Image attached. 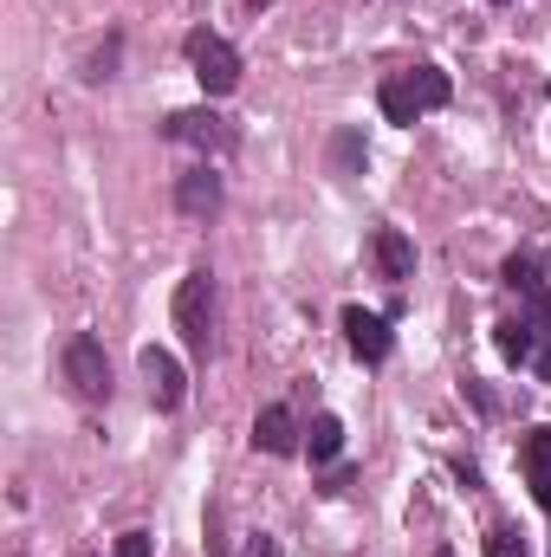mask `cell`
Returning <instances> with one entry per match:
<instances>
[{
  "instance_id": "1",
  "label": "cell",
  "mask_w": 551,
  "mask_h": 557,
  "mask_svg": "<svg viewBox=\"0 0 551 557\" xmlns=\"http://www.w3.org/2000/svg\"><path fill=\"white\" fill-rule=\"evenodd\" d=\"M377 104H383V117H390V124H415L421 111H441V104H448V72H434V65L396 72V78H383Z\"/></svg>"
},
{
  "instance_id": "2",
  "label": "cell",
  "mask_w": 551,
  "mask_h": 557,
  "mask_svg": "<svg viewBox=\"0 0 551 557\" xmlns=\"http://www.w3.org/2000/svg\"><path fill=\"white\" fill-rule=\"evenodd\" d=\"M175 331L195 357H208V344H215V273H188L175 285Z\"/></svg>"
},
{
  "instance_id": "3",
  "label": "cell",
  "mask_w": 551,
  "mask_h": 557,
  "mask_svg": "<svg viewBox=\"0 0 551 557\" xmlns=\"http://www.w3.org/2000/svg\"><path fill=\"white\" fill-rule=\"evenodd\" d=\"M188 65H195V78H201V91L208 98H228L234 85H241V52L221 39V33H188Z\"/></svg>"
},
{
  "instance_id": "4",
  "label": "cell",
  "mask_w": 551,
  "mask_h": 557,
  "mask_svg": "<svg viewBox=\"0 0 551 557\" xmlns=\"http://www.w3.org/2000/svg\"><path fill=\"white\" fill-rule=\"evenodd\" d=\"M65 383H72L85 403H111V357H105V344H98L91 331H78V337L65 344Z\"/></svg>"
},
{
  "instance_id": "5",
  "label": "cell",
  "mask_w": 551,
  "mask_h": 557,
  "mask_svg": "<svg viewBox=\"0 0 551 557\" xmlns=\"http://www.w3.org/2000/svg\"><path fill=\"white\" fill-rule=\"evenodd\" d=\"M162 137L188 143V149H215V156H234V149H241V131H234L228 117H215V111H175V117L162 124Z\"/></svg>"
},
{
  "instance_id": "6",
  "label": "cell",
  "mask_w": 551,
  "mask_h": 557,
  "mask_svg": "<svg viewBox=\"0 0 551 557\" xmlns=\"http://www.w3.org/2000/svg\"><path fill=\"white\" fill-rule=\"evenodd\" d=\"M344 344H351V357H364V363H383V357H390V324H383L377 311L351 305V311H344Z\"/></svg>"
},
{
  "instance_id": "7",
  "label": "cell",
  "mask_w": 551,
  "mask_h": 557,
  "mask_svg": "<svg viewBox=\"0 0 551 557\" xmlns=\"http://www.w3.org/2000/svg\"><path fill=\"white\" fill-rule=\"evenodd\" d=\"M143 383H149L156 409H182V396H188V376H182V363L169 350H143Z\"/></svg>"
},
{
  "instance_id": "8",
  "label": "cell",
  "mask_w": 551,
  "mask_h": 557,
  "mask_svg": "<svg viewBox=\"0 0 551 557\" xmlns=\"http://www.w3.org/2000/svg\"><path fill=\"white\" fill-rule=\"evenodd\" d=\"M175 208H182L188 221H208V214L221 208V175H215V169H188V175L175 182Z\"/></svg>"
},
{
  "instance_id": "9",
  "label": "cell",
  "mask_w": 551,
  "mask_h": 557,
  "mask_svg": "<svg viewBox=\"0 0 551 557\" xmlns=\"http://www.w3.org/2000/svg\"><path fill=\"white\" fill-rule=\"evenodd\" d=\"M254 447H260V454H292V447H298V428H292V409H260V416H254Z\"/></svg>"
},
{
  "instance_id": "10",
  "label": "cell",
  "mask_w": 551,
  "mask_h": 557,
  "mask_svg": "<svg viewBox=\"0 0 551 557\" xmlns=\"http://www.w3.org/2000/svg\"><path fill=\"white\" fill-rule=\"evenodd\" d=\"M370 253H377L383 278H409V273H415V247H409V234H396V227H377Z\"/></svg>"
},
{
  "instance_id": "11",
  "label": "cell",
  "mask_w": 551,
  "mask_h": 557,
  "mask_svg": "<svg viewBox=\"0 0 551 557\" xmlns=\"http://www.w3.org/2000/svg\"><path fill=\"white\" fill-rule=\"evenodd\" d=\"M526 473H532V499L551 512V428L526 434Z\"/></svg>"
},
{
  "instance_id": "12",
  "label": "cell",
  "mask_w": 551,
  "mask_h": 557,
  "mask_svg": "<svg viewBox=\"0 0 551 557\" xmlns=\"http://www.w3.org/2000/svg\"><path fill=\"white\" fill-rule=\"evenodd\" d=\"M493 344H500V357H506V363H532V357H539V331H532L526 318L493 324Z\"/></svg>"
},
{
  "instance_id": "13",
  "label": "cell",
  "mask_w": 551,
  "mask_h": 557,
  "mask_svg": "<svg viewBox=\"0 0 551 557\" xmlns=\"http://www.w3.org/2000/svg\"><path fill=\"white\" fill-rule=\"evenodd\" d=\"M305 454H311V460H338V454H344V421L318 416L311 428H305Z\"/></svg>"
},
{
  "instance_id": "14",
  "label": "cell",
  "mask_w": 551,
  "mask_h": 557,
  "mask_svg": "<svg viewBox=\"0 0 551 557\" xmlns=\"http://www.w3.org/2000/svg\"><path fill=\"white\" fill-rule=\"evenodd\" d=\"M487 557H526V532L493 525V532H487Z\"/></svg>"
},
{
  "instance_id": "15",
  "label": "cell",
  "mask_w": 551,
  "mask_h": 557,
  "mask_svg": "<svg viewBox=\"0 0 551 557\" xmlns=\"http://www.w3.org/2000/svg\"><path fill=\"white\" fill-rule=\"evenodd\" d=\"M506 285H513V292H526V298H532V292H539V267H532V260H506Z\"/></svg>"
},
{
  "instance_id": "16",
  "label": "cell",
  "mask_w": 551,
  "mask_h": 557,
  "mask_svg": "<svg viewBox=\"0 0 551 557\" xmlns=\"http://www.w3.org/2000/svg\"><path fill=\"white\" fill-rule=\"evenodd\" d=\"M526 324H532V331H551V292L546 285L532 292V318H526Z\"/></svg>"
},
{
  "instance_id": "17",
  "label": "cell",
  "mask_w": 551,
  "mask_h": 557,
  "mask_svg": "<svg viewBox=\"0 0 551 557\" xmlns=\"http://www.w3.org/2000/svg\"><path fill=\"white\" fill-rule=\"evenodd\" d=\"M118 557H149V532H124L118 539Z\"/></svg>"
},
{
  "instance_id": "18",
  "label": "cell",
  "mask_w": 551,
  "mask_h": 557,
  "mask_svg": "<svg viewBox=\"0 0 551 557\" xmlns=\"http://www.w3.org/2000/svg\"><path fill=\"white\" fill-rule=\"evenodd\" d=\"M532 363H539V376H546V383H551V344H546V350H539V357H532Z\"/></svg>"
}]
</instances>
